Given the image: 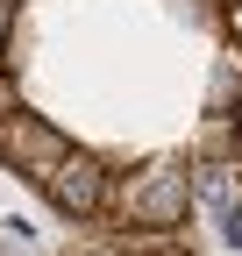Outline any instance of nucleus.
<instances>
[{"instance_id":"0eeeda50","label":"nucleus","mask_w":242,"mask_h":256,"mask_svg":"<svg viewBox=\"0 0 242 256\" xmlns=\"http://www.w3.org/2000/svg\"><path fill=\"white\" fill-rule=\"evenodd\" d=\"M221 22H228V36L242 43V0H221Z\"/></svg>"},{"instance_id":"20e7f679","label":"nucleus","mask_w":242,"mask_h":256,"mask_svg":"<svg viewBox=\"0 0 242 256\" xmlns=\"http://www.w3.org/2000/svg\"><path fill=\"white\" fill-rule=\"evenodd\" d=\"M235 150H242V136H235V114H206V121H200V156L228 164Z\"/></svg>"},{"instance_id":"9d476101","label":"nucleus","mask_w":242,"mask_h":256,"mask_svg":"<svg viewBox=\"0 0 242 256\" xmlns=\"http://www.w3.org/2000/svg\"><path fill=\"white\" fill-rule=\"evenodd\" d=\"M157 256H178V249H157Z\"/></svg>"},{"instance_id":"423d86ee","label":"nucleus","mask_w":242,"mask_h":256,"mask_svg":"<svg viewBox=\"0 0 242 256\" xmlns=\"http://www.w3.org/2000/svg\"><path fill=\"white\" fill-rule=\"evenodd\" d=\"M206 200H214V206H235V178H228V164L206 171Z\"/></svg>"},{"instance_id":"f257e3e1","label":"nucleus","mask_w":242,"mask_h":256,"mask_svg":"<svg viewBox=\"0 0 242 256\" xmlns=\"http://www.w3.org/2000/svg\"><path fill=\"white\" fill-rule=\"evenodd\" d=\"M128 228H178V220L192 214V178L186 164H171V156H157V164H142L114 185V200H107Z\"/></svg>"},{"instance_id":"39448f33","label":"nucleus","mask_w":242,"mask_h":256,"mask_svg":"<svg viewBox=\"0 0 242 256\" xmlns=\"http://www.w3.org/2000/svg\"><path fill=\"white\" fill-rule=\"evenodd\" d=\"M14 114H28V107H22V86L8 78V64H0V128H8Z\"/></svg>"},{"instance_id":"7ed1b4c3","label":"nucleus","mask_w":242,"mask_h":256,"mask_svg":"<svg viewBox=\"0 0 242 256\" xmlns=\"http://www.w3.org/2000/svg\"><path fill=\"white\" fill-rule=\"evenodd\" d=\"M0 156H8V164L22 171V178H50L57 164H64V156H72V142L64 136H57V128L43 121V114H14L8 128H0Z\"/></svg>"},{"instance_id":"1a4fd4ad","label":"nucleus","mask_w":242,"mask_h":256,"mask_svg":"<svg viewBox=\"0 0 242 256\" xmlns=\"http://www.w3.org/2000/svg\"><path fill=\"white\" fill-rule=\"evenodd\" d=\"M235 136H242V100H235ZM235 156H242V150H235Z\"/></svg>"},{"instance_id":"f03ea898","label":"nucleus","mask_w":242,"mask_h":256,"mask_svg":"<svg viewBox=\"0 0 242 256\" xmlns=\"http://www.w3.org/2000/svg\"><path fill=\"white\" fill-rule=\"evenodd\" d=\"M43 200H50L57 214H72V220H93V214L114 200V185H107V171H100V156L72 150L64 164H57V171L43 178Z\"/></svg>"},{"instance_id":"6e6552de","label":"nucleus","mask_w":242,"mask_h":256,"mask_svg":"<svg viewBox=\"0 0 242 256\" xmlns=\"http://www.w3.org/2000/svg\"><path fill=\"white\" fill-rule=\"evenodd\" d=\"M8 36H14V0H0V50H8Z\"/></svg>"}]
</instances>
